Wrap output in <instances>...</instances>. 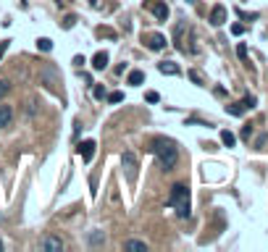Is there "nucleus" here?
Returning a JSON list of instances; mask_svg holds the SVG:
<instances>
[{
	"label": "nucleus",
	"instance_id": "1",
	"mask_svg": "<svg viewBox=\"0 0 268 252\" xmlns=\"http://www.w3.org/2000/svg\"><path fill=\"white\" fill-rule=\"evenodd\" d=\"M150 150H153V155L158 158V163L163 171H173L179 163V150L176 145H173L171 140H166V137H155L153 142H150Z\"/></svg>",
	"mask_w": 268,
	"mask_h": 252
},
{
	"label": "nucleus",
	"instance_id": "2",
	"mask_svg": "<svg viewBox=\"0 0 268 252\" xmlns=\"http://www.w3.org/2000/svg\"><path fill=\"white\" fill-rule=\"evenodd\" d=\"M168 205L176 210L179 218H187V215H190V189H187V184H173L171 187Z\"/></svg>",
	"mask_w": 268,
	"mask_h": 252
},
{
	"label": "nucleus",
	"instance_id": "3",
	"mask_svg": "<svg viewBox=\"0 0 268 252\" xmlns=\"http://www.w3.org/2000/svg\"><path fill=\"white\" fill-rule=\"evenodd\" d=\"M145 8H147L158 21H166V19H168V6H166V0H145Z\"/></svg>",
	"mask_w": 268,
	"mask_h": 252
},
{
	"label": "nucleus",
	"instance_id": "4",
	"mask_svg": "<svg viewBox=\"0 0 268 252\" xmlns=\"http://www.w3.org/2000/svg\"><path fill=\"white\" fill-rule=\"evenodd\" d=\"M121 163H124V168H126V174H129V179H134V176H137V155H134L132 150H126V153L121 155Z\"/></svg>",
	"mask_w": 268,
	"mask_h": 252
},
{
	"label": "nucleus",
	"instance_id": "5",
	"mask_svg": "<svg viewBox=\"0 0 268 252\" xmlns=\"http://www.w3.org/2000/svg\"><path fill=\"white\" fill-rule=\"evenodd\" d=\"M40 249L42 252H61L63 249V242L58 236H45L42 242H40Z\"/></svg>",
	"mask_w": 268,
	"mask_h": 252
},
{
	"label": "nucleus",
	"instance_id": "6",
	"mask_svg": "<svg viewBox=\"0 0 268 252\" xmlns=\"http://www.w3.org/2000/svg\"><path fill=\"white\" fill-rule=\"evenodd\" d=\"M145 45L150 50H163V48H166V37H163V34H147Z\"/></svg>",
	"mask_w": 268,
	"mask_h": 252
},
{
	"label": "nucleus",
	"instance_id": "7",
	"mask_svg": "<svg viewBox=\"0 0 268 252\" xmlns=\"http://www.w3.org/2000/svg\"><path fill=\"white\" fill-rule=\"evenodd\" d=\"M79 155H81V160H84V163H90L92 155H95V142H92V140H84V142L79 145Z\"/></svg>",
	"mask_w": 268,
	"mask_h": 252
},
{
	"label": "nucleus",
	"instance_id": "8",
	"mask_svg": "<svg viewBox=\"0 0 268 252\" xmlns=\"http://www.w3.org/2000/svg\"><path fill=\"white\" fill-rule=\"evenodd\" d=\"M224 21H226V8H224V6H216V8L211 11V24H213V27H221Z\"/></svg>",
	"mask_w": 268,
	"mask_h": 252
},
{
	"label": "nucleus",
	"instance_id": "9",
	"mask_svg": "<svg viewBox=\"0 0 268 252\" xmlns=\"http://www.w3.org/2000/svg\"><path fill=\"white\" fill-rule=\"evenodd\" d=\"M14 121V108L11 105H0V129H6Z\"/></svg>",
	"mask_w": 268,
	"mask_h": 252
},
{
	"label": "nucleus",
	"instance_id": "10",
	"mask_svg": "<svg viewBox=\"0 0 268 252\" xmlns=\"http://www.w3.org/2000/svg\"><path fill=\"white\" fill-rule=\"evenodd\" d=\"M158 71L166 74V76H179V66L171 63V61H163V63H158Z\"/></svg>",
	"mask_w": 268,
	"mask_h": 252
},
{
	"label": "nucleus",
	"instance_id": "11",
	"mask_svg": "<svg viewBox=\"0 0 268 252\" xmlns=\"http://www.w3.org/2000/svg\"><path fill=\"white\" fill-rule=\"evenodd\" d=\"M106 66H108V53H95V58H92V68H95V71H103Z\"/></svg>",
	"mask_w": 268,
	"mask_h": 252
},
{
	"label": "nucleus",
	"instance_id": "12",
	"mask_svg": "<svg viewBox=\"0 0 268 252\" xmlns=\"http://www.w3.org/2000/svg\"><path fill=\"white\" fill-rule=\"evenodd\" d=\"M244 110H247V108H244V102H231V105H226L229 116H242Z\"/></svg>",
	"mask_w": 268,
	"mask_h": 252
},
{
	"label": "nucleus",
	"instance_id": "13",
	"mask_svg": "<svg viewBox=\"0 0 268 252\" xmlns=\"http://www.w3.org/2000/svg\"><path fill=\"white\" fill-rule=\"evenodd\" d=\"M124 249H139V252H147V244L139 242V239H129V242H124Z\"/></svg>",
	"mask_w": 268,
	"mask_h": 252
},
{
	"label": "nucleus",
	"instance_id": "14",
	"mask_svg": "<svg viewBox=\"0 0 268 252\" xmlns=\"http://www.w3.org/2000/svg\"><path fill=\"white\" fill-rule=\"evenodd\" d=\"M126 82H129L132 87H139V84L145 82V74H142V71H132V74H129V79H126Z\"/></svg>",
	"mask_w": 268,
	"mask_h": 252
},
{
	"label": "nucleus",
	"instance_id": "15",
	"mask_svg": "<svg viewBox=\"0 0 268 252\" xmlns=\"http://www.w3.org/2000/svg\"><path fill=\"white\" fill-rule=\"evenodd\" d=\"M221 142H224L226 147H234V142H237V137H234V134H231V132H226V129H224V132H221Z\"/></svg>",
	"mask_w": 268,
	"mask_h": 252
},
{
	"label": "nucleus",
	"instance_id": "16",
	"mask_svg": "<svg viewBox=\"0 0 268 252\" xmlns=\"http://www.w3.org/2000/svg\"><path fill=\"white\" fill-rule=\"evenodd\" d=\"M90 244H92V247H98V244H106V234H103V231L90 234Z\"/></svg>",
	"mask_w": 268,
	"mask_h": 252
},
{
	"label": "nucleus",
	"instance_id": "17",
	"mask_svg": "<svg viewBox=\"0 0 268 252\" xmlns=\"http://www.w3.org/2000/svg\"><path fill=\"white\" fill-rule=\"evenodd\" d=\"M37 48H40V50H45V53H50V50H53V42H50L48 37H42V40L37 42Z\"/></svg>",
	"mask_w": 268,
	"mask_h": 252
},
{
	"label": "nucleus",
	"instance_id": "18",
	"mask_svg": "<svg viewBox=\"0 0 268 252\" xmlns=\"http://www.w3.org/2000/svg\"><path fill=\"white\" fill-rule=\"evenodd\" d=\"M11 92V82L8 79H0V97H6Z\"/></svg>",
	"mask_w": 268,
	"mask_h": 252
},
{
	"label": "nucleus",
	"instance_id": "19",
	"mask_svg": "<svg viewBox=\"0 0 268 252\" xmlns=\"http://www.w3.org/2000/svg\"><path fill=\"white\" fill-rule=\"evenodd\" d=\"M92 95H95L98 100H103V97H106V87H100V84H98L95 89H92Z\"/></svg>",
	"mask_w": 268,
	"mask_h": 252
},
{
	"label": "nucleus",
	"instance_id": "20",
	"mask_svg": "<svg viewBox=\"0 0 268 252\" xmlns=\"http://www.w3.org/2000/svg\"><path fill=\"white\" fill-rule=\"evenodd\" d=\"M74 24H76V16H66L63 19V29H71Z\"/></svg>",
	"mask_w": 268,
	"mask_h": 252
},
{
	"label": "nucleus",
	"instance_id": "21",
	"mask_svg": "<svg viewBox=\"0 0 268 252\" xmlns=\"http://www.w3.org/2000/svg\"><path fill=\"white\" fill-rule=\"evenodd\" d=\"M121 100H124L121 92H111V95H108V102H121Z\"/></svg>",
	"mask_w": 268,
	"mask_h": 252
},
{
	"label": "nucleus",
	"instance_id": "22",
	"mask_svg": "<svg viewBox=\"0 0 268 252\" xmlns=\"http://www.w3.org/2000/svg\"><path fill=\"white\" fill-rule=\"evenodd\" d=\"M145 100H147V102H158V100H160V95H158V92H147V95H145Z\"/></svg>",
	"mask_w": 268,
	"mask_h": 252
},
{
	"label": "nucleus",
	"instance_id": "23",
	"mask_svg": "<svg viewBox=\"0 0 268 252\" xmlns=\"http://www.w3.org/2000/svg\"><path fill=\"white\" fill-rule=\"evenodd\" d=\"M8 45H11V40H3V42H0V58H3V55H6V50H8Z\"/></svg>",
	"mask_w": 268,
	"mask_h": 252
},
{
	"label": "nucleus",
	"instance_id": "24",
	"mask_svg": "<svg viewBox=\"0 0 268 252\" xmlns=\"http://www.w3.org/2000/svg\"><path fill=\"white\" fill-rule=\"evenodd\" d=\"M244 108H255V97H252V95L244 97Z\"/></svg>",
	"mask_w": 268,
	"mask_h": 252
},
{
	"label": "nucleus",
	"instance_id": "25",
	"mask_svg": "<svg viewBox=\"0 0 268 252\" xmlns=\"http://www.w3.org/2000/svg\"><path fill=\"white\" fill-rule=\"evenodd\" d=\"M250 134H252V126H244V129H242V140H250Z\"/></svg>",
	"mask_w": 268,
	"mask_h": 252
},
{
	"label": "nucleus",
	"instance_id": "26",
	"mask_svg": "<svg viewBox=\"0 0 268 252\" xmlns=\"http://www.w3.org/2000/svg\"><path fill=\"white\" fill-rule=\"evenodd\" d=\"M237 55H239V58H247V48H244V45H239V48H237Z\"/></svg>",
	"mask_w": 268,
	"mask_h": 252
},
{
	"label": "nucleus",
	"instance_id": "27",
	"mask_svg": "<svg viewBox=\"0 0 268 252\" xmlns=\"http://www.w3.org/2000/svg\"><path fill=\"white\" fill-rule=\"evenodd\" d=\"M231 32H234V34H244V27H242V24H234V27H231Z\"/></svg>",
	"mask_w": 268,
	"mask_h": 252
},
{
	"label": "nucleus",
	"instance_id": "28",
	"mask_svg": "<svg viewBox=\"0 0 268 252\" xmlns=\"http://www.w3.org/2000/svg\"><path fill=\"white\" fill-rule=\"evenodd\" d=\"M0 252H3V242H0Z\"/></svg>",
	"mask_w": 268,
	"mask_h": 252
},
{
	"label": "nucleus",
	"instance_id": "29",
	"mask_svg": "<svg viewBox=\"0 0 268 252\" xmlns=\"http://www.w3.org/2000/svg\"><path fill=\"white\" fill-rule=\"evenodd\" d=\"M187 3H195V0H187Z\"/></svg>",
	"mask_w": 268,
	"mask_h": 252
}]
</instances>
